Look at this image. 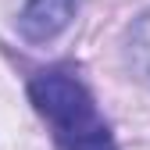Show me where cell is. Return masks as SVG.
<instances>
[{"mask_svg":"<svg viewBox=\"0 0 150 150\" xmlns=\"http://www.w3.org/2000/svg\"><path fill=\"white\" fill-rule=\"evenodd\" d=\"M29 104L36 107L61 150H118L111 122L100 115L89 86L71 68H43L29 79Z\"/></svg>","mask_w":150,"mask_h":150,"instance_id":"cell-1","label":"cell"},{"mask_svg":"<svg viewBox=\"0 0 150 150\" xmlns=\"http://www.w3.org/2000/svg\"><path fill=\"white\" fill-rule=\"evenodd\" d=\"M82 0H25L18 11V36L25 43H50L75 22Z\"/></svg>","mask_w":150,"mask_h":150,"instance_id":"cell-2","label":"cell"},{"mask_svg":"<svg viewBox=\"0 0 150 150\" xmlns=\"http://www.w3.org/2000/svg\"><path fill=\"white\" fill-rule=\"evenodd\" d=\"M125 68L136 82L150 86V7L129 25L125 36Z\"/></svg>","mask_w":150,"mask_h":150,"instance_id":"cell-3","label":"cell"}]
</instances>
